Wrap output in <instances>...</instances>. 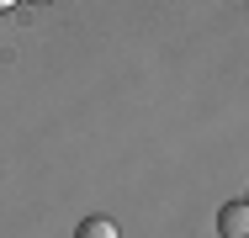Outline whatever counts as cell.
I'll return each mask as SVG.
<instances>
[{
    "label": "cell",
    "instance_id": "6da1fadb",
    "mask_svg": "<svg viewBox=\"0 0 249 238\" xmlns=\"http://www.w3.org/2000/svg\"><path fill=\"white\" fill-rule=\"evenodd\" d=\"M217 233L223 238H249V201H228L217 212Z\"/></svg>",
    "mask_w": 249,
    "mask_h": 238
},
{
    "label": "cell",
    "instance_id": "7a4b0ae2",
    "mask_svg": "<svg viewBox=\"0 0 249 238\" xmlns=\"http://www.w3.org/2000/svg\"><path fill=\"white\" fill-rule=\"evenodd\" d=\"M74 238H117V228H111L106 217H85V222H80V233H74Z\"/></svg>",
    "mask_w": 249,
    "mask_h": 238
},
{
    "label": "cell",
    "instance_id": "3957f363",
    "mask_svg": "<svg viewBox=\"0 0 249 238\" xmlns=\"http://www.w3.org/2000/svg\"><path fill=\"white\" fill-rule=\"evenodd\" d=\"M11 5H16V0H0V11H11Z\"/></svg>",
    "mask_w": 249,
    "mask_h": 238
}]
</instances>
